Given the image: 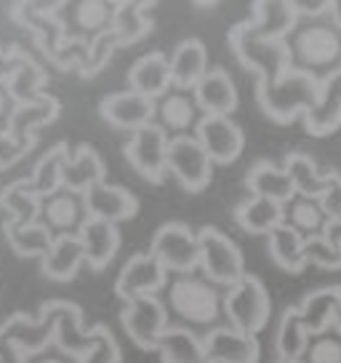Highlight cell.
<instances>
[{"label":"cell","instance_id":"cell-32","mask_svg":"<svg viewBox=\"0 0 341 363\" xmlns=\"http://www.w3.org/2000/svg\"><path fill=\"white\" fill-rule=\"evenodd\" d=\"M67 160H69L67 142H57L43 158L35 163L33 174L24 179V187L33 195H37V198H48L51 193H57L59 187H62V171H64Z\"/></svg>","mask_w":341,"mask_h":363},{"label":"cell","instance_id":"cell-18","mask_svg":"<svg viewBox=\"0 0 341 363\" xmlns=\"http://www.w3.org/2000/svg\"><path fill=\"white\" fill-rule=\"evenodd\" d=\"M203 340L211 363H259L262 355L259 340L235 326H216Z\"/></svg>","mask_w":341,"mask_h":363},{"label":"cell","instance_id":"cell-29","mask_svg":"<svg viewBox=\"0 0 341 363\" xmlns=\"http://www.w3.org/2000/svg\"><path fill=\"white\" fill-rule=\"evenodd\" d=\"M83 262H86V249H83L80 235H64V238L54 240L51 251L40 262V270L51 281L64 284V281H72L78 275Z\"/></svg>","mask_w":341,"mask_h":363},{"label":"cell","instance_id":"cell-30","mask_svg":"<svg viewBox=\"0 0 341 363\" xmlns=\"http://www.w3.org/2000/svg\"><path fill=\"white\" fill-rule=\"evenodd\" d=\"M62 107H59V99L51 96V94H40L37 102L30 104H19L11 115V125H8V134L22 142V145H33V131L37 125H46L51 121H57Z\"/></svg>","mask_w":341,"mask_h":363},{"label":"cell","instance_id":"cell-2","mask_svg":"<svg viewBox=\"0 0 341 363\" xmlns=\"http://www.w3.org/2000/svg\"><path fill=\"white\" fill-rule=\"evenodd\" d=\"M294 69L309 72L318 80H328L341 69V30L336 24H307L296 27L288 38Z\"/></svg>","mask_w":341,"mask_h":363},{"label":"cell","instance_id":"cell-10","mask_svg":"<svg viewBox=\"0 0 341 363\" xmlns=\"http://www.w3.org/2000/svg\"><path fill=\"white\" fill-rule=\"evenodd\" d=\"M168 134L158 123H152L131 134L123 147V155L139 177H144L149 184H163L168 174Z\"/></svg>","mask_w":341,"mask_h":363},{"label":"cell","instance_id":"cell-51","mask_svg":"<svg viewBox=\"0 0 341 363\" xmlns=\"http://www.w3.org/2000/svg\"><path fill=\"white\" fill-rule=\"evenodd\" d=\"M13 69H16V62H13V57H11V54H3V51H0V80L6 83V80L13 75Z\"/></svg>","mask_w":341,"mask_h":363},{"label":"cell","instance_id":"cell-26","mask_svg":"<svg viewBox=\"0 0 341 363\" xmlns=\"http://www.w3.org/2000/svg\"><path fill=\"white\" fill-rule=\"evenodd\" d=\"M107 182V169H104L102 155L91 145H80L62 171V187L75 190V193H88L93 184Z\"/></svg>","mask_w":341,"mask_h":363},{"label":"cell","instance_id":"cell-23","mask_svg":"<svg viewBox=\"0 0 341 363\" xmlns=\"http://www.w3.org/2000/svg\"><path fill=\"white\" fill-rule=\"evenodd\" d=\"M208 75V51L197 38H187L176 45V51L170 54V78L173 89L179 91H195L197 83Z\"/></svg>","mask_w":341,"mask_h":363},{"label":"cell","instance_id":"cell-49","mask_svg":"<svg viewBox=\"0 0 341 363\" xmlns=\"http://www.w3.org/2000/svg\"><path fill=\"white\" fill-rule=\"evenodd\" d=\"M294 9H296V13H299V19H301V16L318 19V16L330 11V3L328 0H294Z\"/></svg>","mask_w":341,"mask_h":363},{"label":"cell","instance_id":"cell-52","mask_svg":"<svg viewBox=\"0 0 341 363\" xmlns=\"http://www.w3.org/2000/svg\"><path fill=\"white\" fill-rule=\"evenodd\" d=\"M330 19H333V24L341 30V0H333V3H330Z\"/></svg>","mask_w":341,"mask_h":363},{"label":"cell","instance_id":"cell-27","mask_svg":"<svg viewBox=\"0 0 341 363\" xmlns=\"http://www.w3.org/2000/svg\"><path fill=\"white\" fill-rule=\"evenodd\" d=\"M245 187L250 190V195L256 198H267L274 203L288 206L296 198V187L288 171L283 166H274L270 160H259L245 177Z\"/></svg>","mask_w":341,"mask_h":363},{"label":"cell","instance_id":"cell-6","mask_svg":"<svg viewBox=\"0 0 341 363\" xmlns=\"http://www.w3.org/2000/svg\"><path fill=\"white\" fill-rule=\"evenodd\" d=\"M115 11H117V3L75 0V3H57L54 19L62 27L64 45H86L88 48L99 35L112 30Z\"/></svg>","mask_w":341,"mask_h":363},{"label":"cell","instance_id":"cell-15","mask_svg":"<svg viewBox=\"0 0 341 363\" xmlns=\"http://www.w3.org/2000/svg\"><path fill=\"white\" fill-rule=\"evenodd\" d=\"M195 136L208 152V158L219 166L235 163L245 147L243 128L232 118H221V115H203L197 128H195Z\"/></svg>","mask_w":341,"mask_h":363},{"label":"cell","instance_id":"cell-44","mask_svg":"<svg viewBox=\"0 0 341 363\" xmlns=\"http://www.w3.org/2000/svg\"><path fill=\"white\" fill-rule=\"evenodd\" d=\"M307 363H341V337L339 334H323V337H315V342L309 345L307 355H304Z\"/></svg>","mask_w":341,"mask_h":363},{"label":"cell","instance_id":"cell-11","mask_svg":"<svg viewBox=\"0 0 341 363\" xmlns=\"http://www.w3.org/2000/svg\"><path fill=\"white\" fill-rule=\"evenodd\" d=\"M168 171L182 182L187 193H203L214 174V160L195 134L173 136L168 145Z\"/></svg>","mask_w":341,"mask_h":363},{"label":"cell","instance_id":"cell-34","mask_svg":"<svg viewBox=\"0 0 341 363\" xmlns=\"http://www.w3.org/2000/svg\"><path fill=\"white\" fill-rule=\"evenodd\" d=\"M304 123L312 136H325L341 125V69L328 80H323V99L304 118Z\"/></svg>","mask_w":341,"mask_h":363},{"label":"cell","instance_id":"cell-16","mask_svg":"<svg viewBox=\"0 0 341 363\" xmlns=\"http://www.w3.org/2000/svg\"><path fill=\"white\" fill-rule=\"evenodd\" d=\"M99 115L115 128H123V131H139V128H147L155 123V99H147L137 91H117L104 96L99 104Z\"/></svg>","mask_w":341,"mask_h":363},{"label":"cell","instance_id":"cell-40","mask_svg":"<svg viewBox=\"0 0 341 363\" xmlns=\"http://www.w3.org/2000/svg\"><path fill=\"white\" fill-rule=\"evenodd\" d=\"M149 9H152V3H117L112 33L117 35L120 45L139 43L144 35H149L152 30V19L147 13Z\"/></svg>","mask_w":341,"mask_h":363},{"label":"cell","instance_id":"cell-24","mask_svg":"<svg viewBox=\"0 0 341 363\" xmlns=\"http://www.w3.org/2000/svg\"><path fill=\"white\" fill-rule=\"evenodd\" d=\"M341 305V286H323L309 291L301 302H299V315L304 320L312 337H323L328 329H333V320Z\"/></svg>","mask_w":341,"mask_h":363},{"label":"cell","instance_id":"cell-9","mask_svg":"<svg viewBox=\"0 0 341 363\" xmlns=\"http://www.w3.org/2000/svg\"><path fill=\"white\" fill-rule=\"evenodd\" d=\"M149 254L176 275H190L200 267V240L184 222H166L158 227Z\"/></svg>","mask_w":341,"mask_h":363},{"label":"cell","instance_id":"cell-3","mask_svg":"<svg viewBox=\"0 0 341 363\" xmlns=\"http://www.w3.org/2000/svg\"><path fill=\"white\" fill-rule=\"evenodd\" d=\"M54 6L57 3H16L11 6L13 19L33 30L35 43L37 48L46 54L59 69H78L80 62L86 59V45H64V38H62V27L54 19Z\"/></svg>","mask_w":341,"mask_h":363},{"label":"cell","instance_id":"cell-48","mask_svg":"<svg viewBox=\"0 0 341 363\" xmlns=\"http://www.w3.org/2000/svg\"><path fill=\"white\" fill-rule=\"evenodd\" d=\"M16 107H19V102L13 99L8 83H3V80H0V134H6V131H8V125H11V115H13Z\"/></svg>","mask_w":341,"mask_h":363},{"label":"cell","instance_id":"cell-28","mask_svg":"<svg viewBox=\"0 0 341 363\" xmlns=\"http://www.w3.org/2000/svg\"><path fill=\"white\" fill-rule=\"evenodd\" d=\"M155 352H160L163 363H211L208 350H205V340L184 326H168L163 331Z\"/></svg>","mask_w":341,"mask_h":363},{"label":"cell","instance_id":"cell-5","mask_svg":"<svg viewBox=\"0 0 341 363\" xmlns=\"http://www.w3.org/2000/svg\"><path fill=\"white\" fill-rule=\"evenodd\" d=\"M229 45L240 59V65L250 72H256V83H277L288 69L294 67L291 62V45L288 40H264V38H253V35L243 33L240 24L229 30Z\"/></svg>","mask_w":341,"mask_h":363},{"label":"cell","instance_id":"cell-4","mask_svg":"<svg viewBox=\"0 0 341 363\" xmlns=\"http://www.w3.org/2000/svg\"><path fill=\"white\" fill-rule=\"evenodd\" d=\"M168 299L173 315L187 326H200V329L214 326L224 313V296H219L216 286L192 272L176 275V281L168 286Z\"/></svg>","mask_w":341,"mask_h":363},{"label":"cell","instance_id":"cell-50","mask_svg":"<svg viewBox=\"0 0 341 363\" xmlns=\"http://www.w3.org/2000/svg\"><path fill=\"white\" fill-rule=\"evenodd\" d=\"M323 238L330 240L333 246H339L341 249V216L328 219V225H325V230H323Z\"/></svg>","mask_w":341,"mask_h":363},{"label":"cell","instance_id":"cell-21","mask_svg":"<svg viewBox=\"0 0 341 363\" xmlns=\"http://www.w3.org/2000/svg\"><path fill=\"white\" fill-rule=\"evenodd\" d=\"M128 89L158 102L163 94H168L173 89L170 59L163 51H152V54L137 59L134 67L128 69Z\"/></svg>","mask_w":341,"mask_h":363},{"label":"cell","instance_id":"cell-36","mask_svg":"<svg viewBox=\"0 0 341 363\" xmlns=\"http://www.w3.org/2000/svg\"><path fill=\"white\" fill-rule=\"evenodd\" d=\"M312 334L304 326V320L299 315V307H288L280 318V326L274 334V350L280 358H294V361H304L309 345H312Z\"/></svg>","mask_w":341,"mask_h":363},{"label":"cell","instance_id":"cell-19","mask_svg":"<svg viewBox=\"0 0 341 363\" xmlns=\"http://www.w3.org/2000/svg\"><path fill=\"white\" fill-rule=\"evenodd\" d=\"M200 107L195 102L192 91H179L170 89L155 102V123L166 131V134L184 136L190 128H197L200 123Z\"/></svg>","mask_w":341,"mask_h":363},{"label":"cell","instance_id":"cell-13","mask_svg":"<svg viewBox=\"0 0 341 363\" xmlns=\"http://www.w3.org/2000/svg\"><path fill=\"white\" fill-rule=\"evenodd\" d=\"M91 219L86 193H75L67 187H59L48 198H40V222L54 233V238L80 235V230Z\"/></svg>","mask_w":341,"mask_h":363},{"label":"cell","instance_id":"cell-33","mask_svg":"<svg viewBox=\"0 0 341 363\" xmlns=\"http://www.w3.org/2000/svg\"><path fill=\"white\" fill-rule=\"evenodd\" d=\"M16 62V69H13V75L6 83H8V89H11L13 99L19 104H30V102H37L40 99V89L46 86L48 75L43 72V67L35 62L33 57H27L19 45H13L11 51H8Z\"/></svg>","mask_w":341,"mask_h":363},{"label":"cell","instance_id":"cell-8","mask_svg":"<svg viewBox=\"0 0 341 363\" xmlns=\"http://www.w3.org/2000/svg\"><path fill=\"white\" fill-rule=\"evenodd\" d=\"M270 313H272V302L256 275H245L224 294V315L229 318V326L245 334L256 337L270 323Z\"/></svg>","mask_w":341,"mask_h":363},{"label":"cell","instance_id":"cell-35","mask_svg":"<svg viewBox=\"0 0 341 363\" xmlns=\"http://www.w3.org/2000/svg\"><path fill=\"white\" fill-rule=\"evenodd\" d=\"M270 240V257L272 262L285 272H301L307 267V262H304V246H307V238L291 227L288 222L280 225L274 233L267 235Z\"/></svg>","mask_w":341,"mask_h":363},{"label":"cell","instance_id":"cell-38","mask_svg":"<svg viewBox=\"0 0 341 363\" xmlns=\"http://www.w3.org/2000/svg\"><path fill=\"white\" fill-rule=\"evenodd\" d=\"M283 169L288 171V177L294 182L296 195L299 198H309V201H320L325 187H328V177L330 174H318V166L315 160L304 155V152H291L285 158Z\"/></svg>","mask_w":341,"mask_h":363},{"label":"cell","instance_id":"cell-20","mask_svg":"<svg viewBox=\"0 0 341 363\" xmlns=\"http://www.w3.org/2000/svg\"><path fill=\"white\" fill-rule=\"evenodd\" d=\"M86 203H88V214L93 219H104V222H128L139 214V201L134 193H128L125 187L117 184H93L91 190L86 193Z\"/></svg>","mask_w":341,"mask_h":363},{"label":"cell","instance_id":"cell-31","mask_svg":"<svg viewBox=\"0 0 341 363\" xmlns=\"http://www.w3.org/2000/svg\"><path fill=\"white\" fill-rule=\"evenodd\" d=\"M235 222L250 235H270L280 225H285V206L250 195L248 201L235 208Z\"/></svg>","mask_w":341,"mask_h":363},{"label":"cell","instance_id":"cell-37","mask_svg":"<svg viewBox=\"0 0 341 363\" xmlns=\"http://www.w3.org/2000/svg\"><path fill=\"white\" fill-rule=\"evenodd\" d=\"M0 208L6 211V222L16 227L40 222V198L24 187V179H16L0 190Z\"/></svg>","mask_w":341,"mask_h":363},{"label":"cell","instance_id":"cell-14","mask_svg":"<svg viewBox=\"0 0 341 363\" xmlns=\"http://www.w3.org/2000/svg\"><path fill=\"white\" fill-rule=\"evenodd\" d=\"M166 284H168V270L149 251H144V254H134L123 264L115 281V294L123 302H131L139 296H155Z\"/></svg>","mask_w":341,"mask_h":363},{"label":"cell","instance_id":"cell-53","mask_svg":"<svg viewBox=\"0 0 341 363\" xmlns=\"http://www.w3.org/2000/svg\"><path fill=\"white\" fill-rule=\"evenodd\" d=\"M333 331L341 337V305H339V313H336V320H333Z\"/></svg>","mask_w":341,"mask_h":363},{"label":"cell","instance_id":"cell-17","mask_svg":"<svg viewBox=\"0 0 341 363\" xmlns=\"http://www.w3.org/2000/svg\"><path fill=\"white\" fill-rule=\"evenodd\" d=\"M299 13L294 9V0H259L253 3V16L240 22L243 33L264 40H288L294 35Z\"/></svg>","mask_w":341,"mask_h":363},{"label":"cell","instance_id":"cell-45","mask_svg":"<svg viewBox=\"0 0 341 363\" xmlns=\"http://www.w3.org/2000/svg\"><path fill=\"white\" fill-rule=\"evenodd\" d=\"M24 363H86V355H75L57 345H48L43 350L24 352Z\"/></svg>","mask_w":341,"mask_h":363},{"label":"cell","instance_id":"cell-25","mask_svg":"<svg viewBox=\"0 0 341 363\" xmlns=\"http://www.w3.org/2000/svg\"><path fill=\"white\" fill-rule=\"evenodd\" d=\"M80 240H83V249H86V264L91 270H104L120 249V230L112 222L91 216L86 222V227L80 230Z\"/></svg>","mask_w":341,"mask_h":363},{"label":"cell","instance_id":"cell-47","mask_svg":"<svg viewBox=\"0 0 341 363\" xmlns=\"http://www.w3.org/2000/svg\"><path fill=\"white\" fill-rule=\"evenodd\" d=\"M320 206L328 214V219L341 216V174H336V171H330L328 187H325V193L320 198Z\"/></svg>","mask_w":341,"mask_h":363},{"label":"cell","instance_id":"cell-7","mask_svg":"<svg viewBox=\"0 0 341 363\" xmlns=\"http://www.w3.org/2000/svg\"><path fill=\"white\" fill-rule=\"evenodd\" d=\"M197 240H200V270L214 286L232 289L248 275L238 243L227 238L221 230L203 227L197 233Z\"/></svg>","mask_w":341,"mask_h":363},{"label":"cell","instance_id":"cell-42","mask_svg":"<svg viewBox=\"0 0 341 363\" xmlns=\"http://www.w3.org/2000/svg\"><path fill=\"white\" fill-rule=\"evenodd\" d=\"M115 48H120V40H117V35L110 30V33L99 35L91 45H88V51H86V59L80 62L78 67V75L80 78H93V75H99L102 67L110 62Z\"/></svg>","mask_w":341,"mask_h":363},{"label":"cell","instance_id":"cell-46","mask_svg":"<svg viewBox=\"0 0 341 363\" xmlns=\"http://www.w3.org/2000/svg\"><path fill=\"white\" fill-rule=\"evenodd\" d=\"M33 150V145H22V142H16L8 131L6 134H0V169H11L16 160H22L27 152Z\"/></svg>","mask_w":341,"mask_h":363},{"label":"cell","instance_id":"cell-12","mask_svg":"<svg viewBox=\"0 0 341 363\" xmlns=\"http://www.w3.org/2000/svg\"><path fill=\"white\" fill-rule=\"evenodd\" d=\"M128 340L134 342L141 350H158L163 331L168 329V310L160 302L158 296H139L125 302L120 313Z\"/></svg>","mask_w":341,"mask_h":363},{"label":"cell","instance_id":"cell-43","mask_svg":"<svg viewBox=\"0 0 341 363\" xmlns=\"http://www.w3.org/2000/svg\"><path fill=\"white\" fill-rule=\"evenodd\" d=\"M304 262L323 267V270H341V249L333 246L330 240H325L323 235H315V238H307Z\"/></svg>","mask_w":341,"mask_h":363},{"label":"cell","instance_id":"cell-41","mask_svg":"<svg viewBox=\"0 0 341 363\" xmlns=\"http://www.w3.org/2000/svg\"><path fill=\"white\" fill-rule=\"evenodd\" d=\"M285 222L296 227L304 238H315V235H323V230L328 225V214L323 211L320 201H309V198L296 195L294 201L285 206Z\"/></svg>","mask_w":341,"mask_h":363},{"label":"cell","instance_id":"cell-22","mask_svg":"<svg viewBox=\"0 0 341 363\" xmlns=\"http://www.w3.org/2000/svg\"><path fill=\"white\" fill-rule=\"evenodd\" d=\"M192 94L203 115L229 118V113H235V107H238V89H235L227 69L221 67L208 69V75L197 83V89Z\"/></svg>","mask_w":341,"mask_h":363},{"label":"cell","instance_id":"cell-55","mask_svg":"<svg viewBox=\"0 0 341 363\" xmlns=\"http://www.w3.org/2000/svg\"><path fill=\"white\" fill-rule=\"evenodd\" d=\"M274 363H307V361H294V358H277Z\"/></svg>","mask_w":341,"mask_h":363},{"label":"cell","instance_id":"cell-54","mask_svg":"<svg viewBox=\"0 0 341 363\" xmlns=\"http://www.w3.org/2000/svg\"><path fill=\"white\" fill-rule=\"evenodd\" d=\"M219 3H195V9H208V11H211V9H216Z\"/></svg>","mask_w":341,"mask_h":363},{"label":"cell","instance_id":"cell-1","mask_svg":"<svg viewBox=\"0 0 341 363\" xmlns=\"http://www.w3.org/2000/svg\"><path fill=\"white\" fill-rule=\"evenodd\" d=\"M256 99L274 123H291L296 115L307 118L323 99V80L301 69H288L277 83H256Z\"/></svg>","mask_w":341,"mask_h":363},{"label":"cell","instance_id":"cell-39","mask_svg":"<svg viewBox=\"0 0 341 363\" xmlns=\"http://www.w3.org/2000/svg\"><path fill=\"white\" fill-rule=\"evenodd\" d=\"M3 230H6V238L11 243L13 254H19L24 259H30V257H46L51 246H54V233L48 230L43 222H35V225H24V227H16L11 222H3Z\"/></svg>","mask_w":341,"mask_h":363}]
</instances>
